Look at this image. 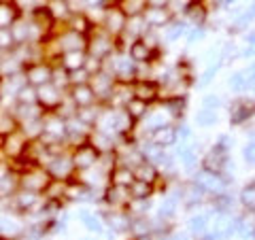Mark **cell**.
<instances>
[{
    "label": "cell",
    "instance_id": "d590c367",
    "mask_svg": "<svg viewBox=\"0 0 255 240\" xmlns=\"http://www.w3.org/2000/svg\"><path fill=\"white\" fill-rule=\"evenodd\" d=\"M221 107V98L215 94H209L202 98V109H209V111H217Z\"/></svg>",
    "mask_w": 255,
    "mask_h": 240
},
{
    "label": "cell",
    "instance_id": "f546056e",
    "mask_svg": "<svg viewBox=\"0 0 255 240\" xmlns=\"http://www.w3.org/2000/svg\"><path fill=\"white\" fill-rule=\"evenodd\" d=\"M164 111L170 115V119L181 117L183 111H185V98H179V96H174V98L166 100V102H164Z\"/></svg>",
    "mask_w": 255,
    "mask_h": 240
},
{
    "label": "cell",
    "instance_id": "bcb514c9",
    "mask_svg": "<svg viewBox=\"0 0 255 240\" xmlns=\"http://www.w3.org/2000/svg\"><path fill=\"white\" fill-rule=\"evenodd\" d=\"M221 2H223V4H226V6H230V4H234V2H236V0H221Z\"/></svg>",
    "mask_w": 255,
    "mask_h": 240
},
{
    "label": "cell",
    "instance_id": "277c9868",
    "mask_svg": "<svg viewBox=\"0 0 255 240\" xmlns=\"http://www.w3.org/2000/svg\"><path fill=\"white\" fill-rule=\"evenodd\" d=\"M194 185H198L206 196H221V194H226V187H228V179L223 177V174L219 172H198L196 177H194Z\"/></svg>",
    "mask_w": 255,
    "mask_h": 240
},
{
    "label": "cell",
    "instance_id": "9a60e30c",
    "mask_svg": "<svg viewBox=\"0 0 255 240\" xmlns=\"http://www.w3.org/2000/svg\"><path fill=\"white\" fill-rule=\"evenodd\" d=\"M132 96L149 105V102H153L159 96V85L155 81H149V79H142V81H138L132 87Z\"/></svg>",
    "mask_w": 255,
    "mask_h": 240
},
{
    "label": "cell",
    "instance_id": "8d00e7d4",
    "mask_svg": "<svg viewBox=\"0 0 255 240\" xmlns=\"http://www.w3.org/2000/svg\"><path fill=\"white\" fill-rule=\"evenodd\" d=\"M243 155H245V162L247 164H253L255 166V140L247 142L245 149H243Z\"/></svg>",
    "mask_w": 255,
    "mask_h": 240
},
{
    "label": "cell",
    "instance_id": "cb8c5ba5",
    "mask_svg": "<svg viewBox=\"0 0 255 240\" xmlns=\"http://www.w3.org/2000/svg\"><path fill=\"white\" fill-rule=\"evenodd\" d=\"M19 19V11L13 2H0V30L11 28Z\"/></svg>",
    "mask_w": 255,
    "mask_h": 240
},
{
    "label": "cell",
    "instance_id": "8992f818",
    "mask_svg": "<svg viewBox=\"0 0 255 240\" xmlns=\"http://www.w3.org/2000/svg\"><path fill=\"white\" fill-rule=\"evenodd\" d=\"M51 70L53 64L49 62H34L23 66V79L30 87H41L45 83H51Z\"/></svg>",
    "mask_w": 255,
    "mask_h": 240
},
{
    "label": "cell",
    "instance_id": "2e32d148",
    "mask_svg": "<svg viewBox=\"0 0 255 240\" xmlns=\"http://www.w3.org/2000/svg\"><path fill=\"white\" fill-rule=\"evenodd\" d=\"M151 142L157 147H170L177 142V125H164V127H157V130L151 132Z\"/></svg>",
    "mask_w": 255,
    "mask_h": 240
},
{
    "label": "cell",
    "instance_id": "7a4b0ae2",
    "mask_svg": "<svg viewBox=\"0 0 255 240\" xmlns=\"http://www.w3.org/2000/svg\"><path fill=\"white\" fill-rule=\"evenodd\" d=\"M45 170L49 172V177L53 181H70L77 177V170L73 166V159H70V151H62V153H55L49 164L45 166Z\"/></svg>",
    "mask_w": 255,
    "mask_h": 240
},
{
    "label": "cell",
    "instance_id": "4316f807",
    "mask_svg": "<svg viewBox=\"0 0 255 240\" xmlns=\"http://www.w3.org/2000/svg\"><path fill=\"white\" fill-rule=\"evenodd\" d=\"M124 109H126V113L134 119V121H138V119H145V115L149 113V105H147V102H142V100H138V98L128 100V105Z\"/></svg>",
    "mask_w": 255,
    "mask_h": 240
},
{
    "label": "cell",
    "instance_id": "5bb4252c",
    "mask_svg": "<svg viewBox=\"0 0 255 240\" xmlns=\"http://www.w3.org/2000/svg\"><path fill=\"white\" fill-rule=\"evenodd\" d=\"M255 115V102L253 100H236L232 109H230V119L234 125L245 123L247 119H251Z\"/></svg>",
    "mask_w": 255,
    "mask_h": 240
},
{
    "label": "cell",
    "instance_id": "f6af8a7d",
    "mask_svg": "<svg viewBox=\"0 0 255 240\" xmlns=\"http://www.w3.org/2000/svg\"><path fill=\"white\" fill-rule=\"evenodd\" d=\"M249 13H251V17H255V0H253L251 6H249Z\"/></svg>",
    "mask_w": 255,
    "mask_h": 240
},
{
    "label": "cell",
    "instance_id": "484cf974",
    "mask_svg": "<svg viewBox=\"0 0 255 240\" xmlns=\"http://www.w3.org/2000/svg\"><path fill=\"white\" fill-rule=\"evenodd\" d=\"M179 159L181 164L185 166V170H194V168L198 166V155H196V147L194 145H187V142H183V145L179 147Z\"/></svg>",
    "mask_w": 255,
    "mask_h": 240
},
{
    "label": "cell",
    "instance_id": "e0dca14e",
    "mask_svg": "<svg viewBox=\"0 0 255 240\" xmlns=\"http://www.w3.org/2000/svg\"><path fill=\"white\" fill-rule=\"evenodd\" d=\"M209 221H211L209 213H198V215H194V217H189L187 228L191 232V236H196V238L209 236V232H211V223Z\"/></svg>",
    "mask_w": 255,
    "mask_h": 240
},
{
    "label": "cell",
    "instance_id": "7bdbcfd3",
    "mask_svg": "<svg viewBox=\"0 0 255 240\" xmlns=\"http://www.w3.org/2000/svg\"><path fill=\"white\" fill-rule=\"evenodd\" d=\"M134 240H153L151 234H145V236H134Z\"/></svg>",
    "mask_w": 255,
    "mask_h": 240
},
{
    "label": "cell",
    "instance_id": "ac0fdd59",
    "mask_svg": "<svg viewBox=\"0 0 255 240\" xmlns=\"http://www.w3.org/2000/svg\"><path fill=\"white\" fill-rule=\"evenodd\" d=\"M132 174H134V179H136V181L149 183V185H153V183L159 179V170H157L153 164H149L147 159H142V162H138L136 166H134L132 168Z\"/></svg>",
    "mask_w": 255,
    "mask_h": 240
},
{
    "label": "cell",
    "instance_id": "74e56055",
    "mask_svg": "<svg viewBox=\"0 0 255 240\" xmlns=\"http://www.w3.org/2000/svg\"><path fill=\"white\" fill-rule=\"evenodd\" d=\"M219 66H221V64L217 62V64H215V66H209V68H206V73L200 77V83H202V85H209V83L213 81V79H215V75H217Z\"/></svg>",
    "mask_w": 255,
    "mask_h": 240
},
{
    "label": "cell",
    "instance_id": "44dd1931",
    "mask_svg": "<svg viewBox=\"0 0 255 240\" xmlns=\"http://www.w3.org/2000/svg\"><path fill=\"white\" fill-rule=\"evenodd\" d=\"M79 219H81L85 230L94 232V234H102V232H105V221H102V217L98 213H94L90 209H81L79 211Z\"/></svg>",
    "mask_w": 255,
    "mask_h": 240
},
{
    "label": "cell",
    "instance_id": "d6a6232c",
    "mask_svg": "<svg viewBox=\"0 0 255 240\" xmlns=\"http://www.w3.org/2000/svg\"><path fill=\"white\" fill-rule=\"evenodd\" d=\"M196 123L200 127H211L217 123V111H209V109H200L196 115Z\"/></svg>",
    "mask_w": 255,
    "mask_h": 240
},
{
    "label": "cell",
    "instance_id": "5b68a950",
    "mask_svg": "<svg viewBox=\"0 0 255 240\" xmlns=\"http://www.w3.org/2000/svg\"><path fill=\"white\" fill-rule=\"evenodd\" d=\"M34 90H36V105L41 107L45 113H55L58 107H60V102H62V98H64V94H66V92L58 90V87L51 85V83L34 87Z\"/></svg>",
    "mask_w": 255,
    "mask_h": 240
},
{
    "label": "cell",
    "instance_id": "f907efd6",
    "mask_svg": "<svg viewBox=\"0 0 255 240\" xmlns=\"http://www.w3.org/2000/svg\"><path fill=\"white\" fill-rule=\"evenodd\" d=\"M0 140H2V138H0Z\"/></svg>",
    "mask_w": 255,
    "mask_h": 240
},
{
    "label": "cell",
    "instance_id": "836d02e7",
    "mask_svg": "<svg viewBox=\"0 0 255 240\" xmlns=\"http://www.w3.org/2000/svg\"><path fill=\"white\" fill-rule=\"evenodd\" d=\"M228 85H230V90H234V92L249 90V85H247V77H245V70H236V73L228 79Z\"/></svg>",
    "mask_w": 255,
    "mask_h": 240
},
{
    "label": "cell",
    "instance_id": "30bf717a",
    "mask_svg": "<svg viewBox=\"0 0 255 240\" xmlns=\"http://www.w3.org/2000/svg\"><path fill=\"white\" fill-rule=\"evenodd\" d=\"M105 28H107V32L111 36H115V38H119L124 34V30H126V21H128V17L124 15V11L119 9L117 4H113L111 9H105Z\"/></svg>",
    "mask_w": 255,
    "mask_h": 240
},
{
    "label": "cell",
    "instance_id": "60d3db41",
    "mask_svg": "<svg viewBox=\"0 0 255 240\" xmlns=\"http://www.w3.org/2000/svg\"><path fill=\"white\" fill-rule=\"evenodd\" d=\"M245 77H247V85H249V90L255 92V62L245 70Z\"/></svg>",
    "mask_w": 255,
    "mask_h": 240
},
{
    "label": "cell",
    "instance_id": "4dcf8cb0",
    "mask_svg": "<svg viewBox=\"0 0 255 240\" xmlns=\"http://www.w3.org/2000/svg\"><path fill=\"white\" fill-rule=\"evenodd\" d=\"M241 204H243L245 211L255 213V181L243 187V191H241Z\"/></svg>",
    "mask_w": 255,
    "mask_h": 240
},
{
    "label": "cell",
    "instance_id": "7402d4cb",
    "mask_svg": "<svg viewBox=\"0 0 255 240\" xmlns=\"http://www.w3.org/2000/svg\"><path fill=\"white\" fill-rule=\"evenodd\" d=\"M128 58H130L134 64H145V62H151V58H153V49H149L140 38H136V41H132V45H130Z\"/></svg>",
    "mask_w": 255,
    "mask_h": 240
},
{
    "label": "cell",
    "instance_id": "ba28073f",
    "mask_svg": "<svg viewBox=\"0 0 255 240\" xmlns=\"http://www.w3.org/2000/svg\"><path fill=\"white\" fill-rule=\"evenodd\" d=\"M87 85L92 87V92H94L96 98H98V102H105V100H109V96L113 94L115 79L111 77L109 73H105V70H98V73L90 75V81H87Z\"/></svg>",
    "mask_w": 255,
    "mask_h": 240
},
{
    "label": "cell",
    "instance_id": "3957f363",
    "mask_svg": "<svg viewBox=\"0 0 255 240\" xmlns=\"http://www.w3.org/2000/svg\"><path fill=\"white\" fill-rule=\"evenodd\" d=\"M98 157H100L98 149L90 145V142H83V145L70 149V159H73V166L77 172H85L90 168H94L98 164Z\"/></svg>",
    "mask_w": 255,
    "mask_h": 240
},
{
    "label": "cell",
    "instance_id": "603a6c76",
    "mask_svg": "<svg viewBox=\"0 0 255 240\" xmlns=\"http://www.w3.org/2000/svg\"><path fill=\"white\" fill-rule=\"evenodd\" d=\"M17 130H19V121L15 119L13 111L0 107V138H4V136H9Z\"/></svg>",
    "mask_w": 255,
    "mask_h": 240
},
{
    "label": "cell",
    "instance_id": "681fc988",
    "mask_svg": "<svg viewBox=\"0 0 255 240\" xmlns=\"http://www.w3.org/2000/svg\"><path fill=\"white\" fill-rule=\"evenodd\" d=\"M81 240H90V238H81Z\"/></svg>",
    "mask_w": 255,
    "mask_h": 240
},
{
    "label": "cell",
    "instance_id": "ffe728a7",
    "mask_svg": "<svg viewBox=\"0 0 255 240\" xmlns=\"http://www.w3.org/2000/svg\"><path fill=\"white\" fill-rule=\"evenodd\" d=\"M134 181V174H132V168L117 164L113 170L109 172V185H122V187H130Z\"/></svg>",
    "mask_w": 255,
    "mask_h": 240
},
{
    "label": "cell",
    "instance_id": "e575fe53",
    "mask_svg": "<svg viewBox=\"0 0 255 240\" xmlns=\"http://www.w3.org/2000/svg\"><path fill=\"white\" fill-rule=\"evenodd\" d=\"M185 32H187V26L183 21H170L166 38H168V41H179L181 36H185Z\"/></svg>",
    "mask_w": 255,
    "mask_h": 240
},
{
    "label": "cell",
    "instance_id": "d6986e66",
    "mask_svg": "<svg viewBox=\"0 0 255 240\" xmlns=\"http://www.w3.org/2000/svg\"><path fill=\"white\" fill-rule=\"evenodd\" d=\"M85 60H87L85 51H68V53H62L55 64H60L62 68H66L70 73V70H77V68H85Z\"/></svg>",
    "mask_w": 255,
    "mask_h": 240
},
{
    "label": "cell",
    "instance_id": "ab89813d",
    "mask_svg": "<svg viewBox=\"0 0 255 240\" xmlns=\"http://www.w3.org/2000/svg\"><path fill=\"white\" fill-rule=\"evenodd\" d=\"M177 138H179L181 142H189V138H191L189 125H185V123H179V125H177Z\"/></svg>",
    "mask_w": 255,
    "mask_h": 240
},
{
    "label": "cell",
    "instance_id": "f1b7e54d",
    "mask_svg": "<svg viewBox=\"0 0 255 240\" xmlns=\"http://www.w3.org/2000/svg\"><path fill=\"white\" fill-rule=\"evenodd\" d=\"M117 6L124 11L126 17H138V15H142V11L147 9V0H124V2Z\"/></svg>",
    "mask_w": 255,
    "mask_h": 240
},
{
    "label": "cell",
    "instance_id": "b9f144b4",
    "mask_svg": "<svg viewBox=\"0 0 255 240\" xmlns=\"http://www.w3.org/2000/svg\"><path fill=\"white\" fill-rule=\"evenodd\" d=\"M147 6H168V0H147Z\"/></svg>",
    "mask_w": 255,
    "mask_h": 240
},
{
    "label": "cell",
    "instance_id": "f35d334b",
    "mask_svg": "<svg viewBox=\"0 0 255 240\" xmlns=\"http://www.w3.org/2000/svg\"><path fill=\"white\" fill-rule=\"evenodd\" d=\"M204 38V30H202V26H198V28H191L189 32H187V43L191 45V43H198V41H202Z\"/></svg>",
    "mask_w": 255,
    "mask_h": 240
},
{
    "label": "cell",
    "instance_id": "83f0119b",
    "mask_svg": "<svg viewBox=\"0 0 255 240\" xmlns=\"http://www.w3.org/2000/svg\"><path fill=\"white\" fill-rule=\"evenodd\" d=\"M130 191V198L132 200H149L151 194H153V185H149V183H142V181H132V185L128 187Z\"/></svg>",
    "mask_w": 255,
    "mask_h": 240
},
{
    "label": "cell",
    "instance_id": "8fae6325",
    "mask_svg": "<svg viewBox=\"0 0 255 240\" xmlns=\"http://www.w3.org/2000/svg\"><path fill=\"white\" fill-rule=\"evenodd\" d=\"M66 94H68V98L73 100V105L77 107V111H79V109H87V107L98 105V98L94 96L92 87L87 85V83H83V85H70Z\"/></svg>",
    "mask_w": 255,
    "mask_h": 240
},
{
    "label": "cell",
    "instance_id": "7dc6e473",
    "mask_svg": "<svg viewBox=\"0 0 255 240\" xmlns=\"http://www.w3.org/2000/svg\"><path fill=\"white\" fill-rule=\"evenodd\" d=\"M0 2H11V0H0Z\"/></svg>",
    "mask_w": 255,
    "mask_h": 240
},
{
    "label": "cell",
    "instance_id": "4fadbf2b",
    "mask_svg": "<svg viewBox=\"0 0 255 240\" xmlns=\"http://www.w3.org/2000/svg\"><path fill=\"white\" fill-rule=\"evenodd\" d=\"M113 115V123H111V132L117 134V136H126L132 132V127L136 125V121L126 113V109H113L111 111Z\"/></svg>",
    "mask_w": 255,
    "mask_h": 240
},
{
    "label": "cell",
    "instance_id": "9c48e42d",
    "mask_svg": "<svg viewBox=\"0 0 255 240\" xmlns=\"http://www.w3.org/2000/svg\"><path fill=\"white\" fill-rule=\"evenodd\" d=\"M226 164H228V149L221 147L219 142H215L213 149L202 159V170H206V172H219L221 174L223 168H226Z\"/></svg>",
    "mask_w": 255,
    "mask_h": 240
},
{
    "label": "cell",
    "instance_id": "d4e9b609",
    "mask_svg": "<svg viewBox=\"0 0 255 240\" xmlns=\"http://www.w3.org/2000/svg\"><path fill=\"white\" fill-rule=\"evenodd\" d=\"M206 6L200 2V0H191V2L185 6V15L189 21H194L196 26H202V21L206 19Z\"/></svg>",
    "mask_w": 255,
    "mask_h": 240
},
{
    "label": "cell",
    "instance_id": "52a82bcc",
    "mask_svg": "<svg viewBox=\"0 0 255 240\" xmlns=\"http://www.w3.org/2000/svg\"><path fill=\"white\" fill-rule=\"evenodd\" d=\"M130 191L122 185H107L102 191V202L111 206V211H126L130 204Z\"/></svg>",
    "mask_w": 255,
    "mask_h": 240
},
{
    "label": "cell",
    "instance_id": "c3c4849f",
    "mask_svg": "<svg viewBox=\"0 0 255 240\" xmlns=\"http://www.w3.org/2000/svg\"><path fill=\"white\" fill-rule=\"evenodd\" d=\"M0 87H2V77H0Z\"/></svg>",
    "mask_w": 255,
    "mask_h": 240
},
{
    "label": "cell",
    "instance_id": "ee69618b",
    "mask_svg": "<svg viewBox=\"0 0 255 240\" xmlns=\"http://www.w3.org/2000/svg\"><path fill=\"white\" fill-rule=\"evenodd\" d=\"M172 240H189L187 234H177V236H172Z\"/></svg>",
    "mask_w": 255,
    "mask_h": 240
},
{
    "label": "cell",
    "instance_id": "6da1fadb",
    "mask_svg": "<svg viewBox=\"0 0 255 240\" xmlns=\"http://www.w3.org/2000/svg\"><path fill=\"white\" fill-rule=\"evenodd\" d=\"M17 179H19V189L34 191V194H41V196L45 194L47 185L51 183L49 172H47L43 166H34V164L21 168L17 172Z\"/></svg>",
    "mask_w": 255,
    "mask_h": 240
},
{
    "label": "cell",
    "instance_id": "1f68e13d",
    "mask_svg": "<svg viewBox=\"0 0 255 240\" xmlns=\"http://www.w3.org/2000/svg\"><path fill=\"white\" fill-rule=\"evenodd\" d=\"M177 215V198H168L166 202L157 209V217L162 221H170Z\"/></svg>",
    "mask_w": 255,
    "mask_h": 240
},
{
    "label": "cell",
    "instance_id": "7c38bea8",
    "mask_svg": "<svg viewBox=\"0 0 255 240\" xmlns=\"http://www.w3.org/2000/svg\"><path fill=\"white\" fill-rule=\"evenodd\" d=\"M145 23L149 28H155V26H164V23H170L172 19V11L168 6H147L140 15Z\"/></svg>",
    "mask_w": 255,
    "mask_h": 240
}]
</instances>
